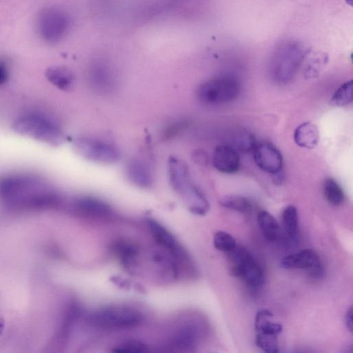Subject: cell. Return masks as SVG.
I'll return each mask as SVG.
<instances>
[{
    "mask_svg": "<svg viewBox=\"0 0 353 353\" xmlns=\"http://www.w3.org/2000/svg\"><path fill=\"white\" fill-rule=\"evenodd\" d=\"M0 200L17 211L54 208L61 202L59 194L45 181L26 174L0 176Z\"/></svg>",
    "mask_w": 353,
    "mask_h": 353,
    "instance_id": "1",
    "label": "cell"
},
{
    "mask_svg": "<svg viewBox=\"0 0 353 353\" xmlns=\"http://www.w3.org/2000/svg\"><path fill=\"white\" fill-rule=\"evenodd\" d=\"M168 173L171 187L189 210L194 214L205 215L210 209L209 203L192 180L187 164L177 157H171L168 161Z\"/></svg>",
    "mask_w": 353,
    "mask_h": 353,
    "instance_id": "2",
    "label": "cell"
},
{
    "mask_svg": "<svg viewBox=\"0 0 353 353\" xmlns=\"http://www.w3.org/2000/svg\"><path fill=\"white\" fill-rule=\"evenodd\" d=\"M144 320L137 309L123 305H110L92 312L88 317L89 324L98 329L127 330L140 325Z\"/></svg>",
    "mask_w": 353,
    "mask_h": 353,
    "instance_id": "3",
    "label": "cell"
},
{
    "mask_svg": "<svg viewBox=\"0 0 353 353\" xmlns=\"http://www.w3.org/2000/svg\"><path fill=\"white\" fill-rule=\"evenodd\" d=\"M13 129L20 134L52 145H58L64 140V134L59 124L40 114L21 115L14 122Z\"/></svg>",
    "mask_w": 353,
    "mask_h": 353,
    "instance_id": "4",
    "label": "cell"
},
{
    "mask_svg": "<svg viewBox=\"0 0 353 353\" xmlns=\"http://www.w3.org/2000/svg\"><path fill=\"white\" fill-rule=\"evenodd\" d=\"M227 253L231 263L230 272L232 276L242 279L252 289H258L263 285V271L248 250L236 245Z\"/></svg>",
    "mask_w": 353,
    "mask_h": 353,
    "instance_id": "5",
    "label": "cell"
},
{
    "mask_svg": "<svg viewBox=\"0 0 353 353\" xmlns=\"http://www.w3.org/2000/svg\"><path fill=\"white\" fill-rule=\"evenodd\" d=\"M238 81L230 77H213L203 81L196 90L198 99L207 105H220L234 101L239 95Z\"/></svg>",
    "mask_w": 353,
    "mask_h": 353,
    "instance_id": "6",
    "label": "cell"
},
{
    "mask_svg": "<svg viewBox=\"0 0 353 353\" xmlns=\"http://www.w3.org/2000/svg\"><path fill=\"white\" fill-rule=\"evenodd\" d=\"M74 150L83 157L95 163L111 164L119 160L121 152L114 143L93 137H78L73 141Z\"/></svg>",
    "mask_w": 353,
    "mask_h": 353,
    "instance_id": "7",
    "label": "cell"
},
{
    "mask_svg": "<svg viewBox=\"0 0 353 353\" xmlns=\"http://www.w3.org/2000/svg\"><path fill=\"white\" fill-rule=\"evenodd\" d=\"M147 223L154 239L168 252L175 263L178 272L179 265L186 268L192 267L188 252L170 232L153 219H148Z\"/></svg>",
    "mask_w": 353,
    "mask_h": 353,
    "instance_id": "8",
    "label": "cell"
},
{
    "mask_svg": "<svg viewBox=\"0 0 353 353\" xmlns=\"http://www.w3.org/2000/svg\"><path fill=\"white\" fill-rule=\"evenodd\" d=\"M303 58V52L296 43L284 45L274 60L273 76L280 83L289 81L299 69Z\"/></svg>",
    "mask_w": 353,
    "mask_h": 353,
    "instance_id": "9",
    "label": "cell"
},
{
    "mask_svg": "<svg viewBox=\"0 0 353 353\" xmlns=\"http://www.w3.org/2000/svg\"><path fill=\"white\" fill-rule=\"evenodd\" d=\"M69 26L68 17L55 8L44 10L39 15L37 28L40 37L48 43L59 41L66 33Z\"/></svg>",
    "mask_w": 353,
    "mask_h": 353,
    "instance_id": "10",
    "label": "cell"
},
{
    "mask_svg": "<svg viewBox=\"0 0 353 353\" xmlns=\"http://www.w3.org/2000/svg\"><path fill=\"white\" fill-rule=\"evenodd\" d=\"M285 269L304 270L307 275L320 279L324 275V266L318 253L312 249H305L285 256L281 261Z\"/></svg>",
    "mask_w": 353,
    "mask_h": 353,
    "instance_id": "11",
    "label": "cell"
},
{
    "mask_svg": "<svg viewBox=\"0 0 353 353\" xmlns=\"http://www.w3.org/2000/svg\"><path fill=\"white\" fill-rule=\"evenodd\" d=\"M254 160L262 170L276 174L283 167V157L279 150L267 141L256 143L253 150Z\"/></svg>",
    "mask_w": 353,
    "mask_h": 353,
    "instance_id": "12",
    "label": "cell"
},
{
    "mask_svg": "<svg viewBox=\"0 0 353 353\" xmlns=\"http://www.w3.org/2000/svg\"><path fill=\"white\" fill-rule=\"evenodd\" d=\"M72 208L78 215L91 219H107L113 214L112 208L103 200L81 196L73 200Z\"/></svg>",
    "mask_w": 353,
    "mask_h": 353,
    "instance_id": "13",
    "label": "cell"
},
{
    "mask_svg": "<svg viewBox=\"0 0 353 353\" xmlns=\"http://www.w3.org/2000/svg\"><path fill=\"white\" fill-rule=\"evenodd\" d=\"M200 336V327L194 322H187L174 332L168 347L174 351H191L197 345Z\"/></svg>",
    "mask_w": 353,
    "mask_h": 353,
    "instance_id": "14",
    "label": "cell"
},
{
    "mask_svg": "<svg viewBox=\"0 0 353 353\" xmlns=\"http://www.w3.org/2000/svg\"><path fill=\"white\" fill-rule=\"evenodd\" d=\"M125 174L130 181L139 188H148L153 184L152 168L143 159L136 157L130 159L125 166Z\"/></svg>",
    "mask_w": 353,
    "mask_h": 353,
    "instance_id": "15",
    "label": "cell"
},
{
    "mask_svg": "<svg viewBox=\"0 0 353 353\" xmlns=\"http://www.w3.org/2000/svg\"><path fill=\"white\" fill-rule=\"evenodd\" d=\"M239 154L232 146L221 145L215 148L212 163L218 171L225 174L234 173L239 168Z\"/></svg>",
    "mask_w": 353,
    "mask_h": 353,
    "instance_id": "16",
    "label": "cell"
},
{
    "mask_svg": "<svg viewBox=\"0 0 353 353\" xmlns=\"http://www.w3.org/2000/svg\"><path fill=\"white\" fill-rule=\"evenodd\" d=\"M110 250L124 268L129 270L134 269L140 252L135 243L125 239H118L111 244Z\"/></svg>",
    "mask_w": 353,
    "mask_h": 353,
    "instance_id": "17",
    "label": "cell"
},
{
    "mask_svg": "<svg viewBox=\"0 0 353 353\" xmlns=\"http://www.w3.org/2000/svg\"><path fill=\"white\" fill-rule=\"evenodd\" d=\"M47 79L59 89L70 90L74 85V76L72 72L64 66H54L46 71Z\"/></svg>",
    "mask_w": 353,
    "mask_h": 353,
    "instance_id": "18",
    "label": "cell"
},
{
    "mask_svg": "<svg viewBox=\"0 0 353 353\" xmlns=\"http://www.w3.org/2000/svg\"><path fill=\"white\" fill-rule=\"evenodd\" d=\"M319 139V133L316 125L310 122L300 124L294 132V140L296 145L304 148H314Z\"/></svg>",
    "mask_w": 353,
    "mask_h": 353,
    "instance_id": "19",
    "label": "cell"
},
{
    "mask_svg": "<svg viewBox=\"0 0 353 353\" xmlns=\"http://www.w3.org/2000/svg\"><path fill=\"white\" fill-rule=\"evenodd\" d=\"M272 316L273 313L268 309L261 310L256 313L254 327L257 333L279 335L282 332L283 326L281 324L268 319Z\"/></svg>",
    "mask_w": 353,
    "mask_h": 353,
    "instance_id": "20",
    "label": "cell"
},
{
    "mask_svg": "<svg viewBox=\"0 0 353 353\" xmlns=\"http://www.w3.org/2000/svg\"><path fill=\"white\" fill-rule=\"evenodd\" d=\"M256 219L264 236L269 241H276L280 234V226L275 218L268 212L261 210Z\"/></svg>",
    "mask_w": 353,
    "mask_h": 353,
    "instance_id": "21",
    "label": "cell"
},
{
    "mask_svg": "<svg viewBox=\"0 0 353 353\" xmlns=\"http://www.w3.org/2000/svg\"><path fill=\"white\" fill-rule=\"evenodd\" d=\"M323 193L327 202L334 206L343 203L345 194L341 185L332 178H327L323 183Z\"/></svg>",
    "mask_w": 353,
    "mask_h": 353,
    "instance_id": "22",
    "label": "cell"
},
{
    "mask_svg": "<svg viewBox=\"0 0 353 353\" xmlns=\"http://www.w3.org/2000/svg\"><path fill=\"white\" fill-rule=\"evenodd\" d=\"M232 146L235 150L242 152H248L252 150L255 144L254 137L245 130H238L235 131L230 138Z\"/></svg>",
    "mask_w": 353,
    "mask_h": 353,
    "instance_id": "23",
    "label": "cell"
},
{
    "mask_svg": "<svg viewBox=\"0 0 353 353\" xmlns=\"http://www.w3.org/2000/svg\"><path fill=\"white\" fill-rule=\"evenodd\" d=\"M220 204L228 209L241 213H250L252 211V202L247 198L241 196H225L220 200Z\"/></svg>",
    "mask_w": 353,
    "mask_h": 353,
    "instance_id": "24",
    "label": "cell"
},
{
    "mask_svg": "<svg viewBox=\"0 0 353 353\" xmlns=\"http://www.w3.org/2000/svg\"><path fill=\"white\" fill-rule=\"evenodd\" d=\"M282 224L285 234L290 239L298 232V213L294 205L287 206L282 213Z\"/></svg>",
    "mask_w": 353,
    "mask_h": 353,
    "instance_id": "25",
    "label": "cell"
},
{
    "mask_svg": "<svg viewBox=\"0 0 353 353\" xmlns=\"http://www.w3.org/2000/svg\"><path fill=\"white\" fill-rule=\"evenodd\" d=\"M353 99V82L350 79L343 83L334 92L331 103L336 106L343 107L348 105Z\"/></svg>",
    "mask_w": 353,
    "mask_h": 353,
    "instance_id": "26",
    "label": "cell"
},
{
    "mask_svg": "<svg viewBox=\"0 0 353 353\" xmlns=\"http://www.w3.org/2000/svg\"><path fill=\"white\" fill-rule=\"evenodd\" d=\"M255 341L257 347L265 352L276 353L279 352L278 335L257 333Z\"/></svg>",
    "mask_w": 353,
    "mask_h": 353,
    "instance_id": "27",
    "label": "cell"
},
{
    "mask_svg": "<svg viewBox=\"0 0 353 353\" xmlns=\"http://www.w3.org/2000/svg\"><path fill=\"white\" fill-rule=\"evenodd\" d=\"M213 244L216 250L224 252H230L236 245L234 238L224 231H218L214 234Z\"/></svg>",
    "mask_w": 353,
    "mask_h": 353,
    "instance_id": "28",
    "label": "cell"
},
{
    "mask_svg": "<svg viewBox=\"0 0 353 353\" xmlns=\"http://www.w3.org/2000/svg\"><path fill=\"white\" fill-rule=\"evenodd\" d=\"M148 345L142 341L130 339L125 341L112 349L117 353H138L148 352Z\"/></svg>",
    "mask_w": 353,
    "mask_h": 353,
    "instance_id": "29",
    "label": "cell"
},
{
    "mask_svg": "<svg viewBox=\"0 0 353 353\" xmlns=\"http://www.w3.org/2000/svg\"><path fill=\"white\" fill-rule=\"evenodd\" d=\"M185 122L179 121L174 123L170 125L165 131V134L167 137L176 134L180 132L185 125Z\"/></svg>",
    "mask_w": 353,
    "mask_h": 353,
    "instance_id": "30",
    "label": "cell"
},
{
    "mask_svg": "<svg viewBox=\"0 0 353 353\" xmlns=\"http://www.w3.org/2000/svg\"><path fill=\"white\" fill-rule=\"evenodd\" d=\"M352 314H353V309L352 307H350L345 314V325L350 332H352L353 330V323H352Z\"/></svg>",
    "mask_w": 353,
    "mask_h": 353,
    "instance_id": "31",
    "label": "cell"
},
{
    "mask_svg": "<svg viewBox=\"0 0 353 353\" xmlns=\"http://www.w3.org/2000/svg\"><path fill=\"white\" fill-rule=\"evenodd\" d=\"M8 77V73L6 65L0 63V85L4 83Z\"/></svg>",
    "mask_w": 353,
    "mask_h": 353,
    "instance_id": "32",
    "label": "cell"
},
{
    "mask_svg": "<svg viewBox=\"0 0 353 353\" xmlns=\"http://www.w3.org/2000/svg\"><path fill=\"white\" fill-rule=\"evenodd\" d=\"M346 1H348V3H349L350 5H352V0H346Z\"/></svg>",
    "mask_w": 353,
    "mask_h": 353,
    "instance_id": "33",
    "label": "cell"
}]
</instances>
